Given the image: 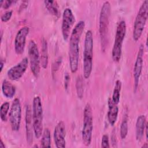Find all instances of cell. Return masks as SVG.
Here are the masks:
<instances>
[{"label": "cell", "instance_id": "6da1fadb", "mask_svg": "<svg viewBox=\"0 0 148 148\" xmlns=\"http://www.w3.org/2000/svg\"><path fill=\"white\" fill-rule=\"evenodd\" d=\"M84 27V21L81 20L79 21L72 29L69 36L68 55L69 67L72 73L76 72L78 69L79 59V43Z\"/></svg>", "mask_w": 148, "mask_h": 148}, {"label": "cell", "instance_id": "3957f363", "mask_svg": "<svg viewBox=\"0 0 148 148\" xmlns=\"http://www.w3.org/2000/svg\"><path fill=\"white\" fill-rule=\"evenodd\" d=\"M94 39L92 32L88 30L84 38L83 50V76L85 79H88L92 69Z\"/></svg>", "mask_w": 148, "mask_h": 148}, {"label": "cell", "instance_id": "2e32d148", "mask_svg": "<svg viewBox=\"0 0 148 148\" xmlns=\"http://www.w3.org/2000/svg\"><path fill=\"white\" fill-rule=\"evenodd\" d=\"M119 113V108L117 104L113 102L111 98L108 101V112L107 114L108 120L110 125L113 126L116 123Z\"/></svg>", "mask_w": 148, "mask_h": 148}, {"label": "cell", "instance_id": "8992f818", "mask_svg": "<svg viewBox=\"0 0 148 148\" xmlns=\"http://www.w3.org/2000/svg\"><path fill=\"white\" fill-rule=\"evenodd\" d=\"M148 16V1L145 0L141 5L136 16L132 32L133 39L138 41L143 33Z\"/></svg>", "mask_w": 148, "mask_h": 148}, {"label": "cell", "instance_id": "ac0fdd59", "mask_svg": "<svg viewBox=\"0 0 148 148\" xmlns=\"http://www.w3.org/2000/svg\"><path fill=\"white\" fill-rule=\"evenodd\" d=\"M2 92L6 98H12L16 93V87L9 80L5 79L2 83Z\"/></svg>", "mask_w": 148, "mask_h": 148}, {"label": "cell", "instance_id": "7a4b0ae2", "mask_svg": "<svg viewBox=\"0 0 148 148\" xmlns=\"http://www.w3.org/2000/svg\"><path fill=\"white\" fill-rule=\"evenodd\" d=\"M110 14V4L105 1L101 9L99 17V33L101 40V50L105 51L108 43V32L109 17Z\"/></svg>", "mask_w": 148, "mask_h": 148}, {"label": "cell", "instance_id": "44dd1931", "mask_svg": "<svg viewBox=\"0 0 148 148\" xmlns=\"http://www.w3.org/2000/svg\"><path fill=\"white\" fill-rule=\"evenodd\" d=\"M121 86H122L121 82L120 80H117L115 83L114 88L112 96V101H113V103L116 104H118L120 101Z\"/></svg>", "mask_w": 148, "mask_h": 148}, {"label": "cell", "instance_id": "30bf717a", "mask_svg": "<svg viewBox=\"0 0 148 148\" xmlns=\"http://www.w3.org/2000/svg\"><path fill=\"white\" fill-rule=\"evenodd\" d=\"M75 22V17L71 9L65 8L62 13L61 31L64 40L66 41L71 35V30Z\"/></svg>", "mask_w": 148, "mask_h": 148}, {"label": "cell", "instance_id": "7402d4cb", "mask_svg": "<svg viewBox=\"0 0 148 148\" xmlns=\"http://www.w3.org/2000/svg\"><path fill=\"white\" fill-rule=\"evenodd\" d=\"M40 146L42 147H51V135L49 128L44 129L40 141Z\"/></svg>", "mask_w": 148, "mask_h": 148}, {"label": "cell", "instance_id": "f546056e", "mask_svg": "<svg viewBox=\"0 0 148 148\" xmlns=\"http://www.w3.org/2000/svg\"><path fill=\"white\" fill-rule=\"evenodd\" d=\"M64 87L65 88V89H67L68 88V86H69V80H70V76L69 75V74L68 73H66L65 75V77H64Z\"/></svg>", "mask_w": 148, "mask_h": 148}, {"label": "cell", "instance_id": "7c38bea8", "mask_svg": "<svg viewBox=\"0 0 148 148\" xmlns=\"http://www.w3.org/2000/svg\"><path fill=\"white\" fill-rule=\"evenodd\" d=\"M143 54H144V46L141 44L139 47L137 53L136 60L134 67V92H136L139 82V79L142 71L143 64Z\"/></svg>", "mask_w": 148, "mask_h": 148}, {"label": "cell", "instance_id": "836d02e7", "mask_svg": "<svg viewBox=\"0 0 148 148\" xmlns=\"http://www.w3.org/2000/svg\"><path fill=\"white\" fill-rule=\"evenodd\" d=\"M148 146H147V143H145V145H143L142 146V147H147Z\"/></svg>", "mask_w": 148, "mask_h": 148}, {"label": "cell", "instance_id": "83f0119b", "mask_svg": "<svg viewBox=\"0 0 148 148\" xmlns=\"http://www.w3.org/2000/svg\"><path fill=\"white\" fill-rule=\"evenodd\" d=\"M16 1H13V0H6V1H1V6L4 9H8L13 3L16 2Z\"/></svg>", "mask_w": 148, "mask_h": 148}, {"label": "cell", "instance_id": "f1b7e54d", "mask_svg": "<svg viewBox=\"0 0 148 148\" xmlns=\"http://www.w3.org/2000/svg\"><path fill=\"white\" fill-rule=\"evenodd\" d=\"M61 61H62V60H61V58H58L55 62L53 64V68H52V73L54 75L56 72L57 71L60 65H61Z\"/></svg>", "mask_w": 148, "mask_h": 148}, {"label": "cell", "instance_id": "4316f807", "mask_svg": "<svg viewBox=\"0 0 148 148\" xmlns=\"http://www.w3.org/2000/svg\"><path fill=\"white\" fill-rule=\"evenodd\" d=\"M12 14H13L12 10H8V11L6 12L1 16V21L2 22H5V23L8 21L11 18Z\"/></svg>", "mask_w": 148, "mask_h": 148}, {"label": "cell", "instance_id": "5bb4252c", "mask_svg": "<svg viewBox=\"0 0 148 148\" xmlns=\"http://www.w3.org/2000/svg\"><path fill=\"white\" fill-rule=\"evenodd\" d=\"M53 136L55 145L57 147H65L66 127L65 123L62 121L58 122V123L56 126L54 131Z\"/></svg>", "mask_w": 148, "mask_h": 148}, {"label": "cell", "instance_id": "d6a6232c", "mask_svg": "<svg viewBox=\"0 0 148 148\" xmlns=\"http://www.w3.org/2000/svg\"><path fill=\"white\" fill-rule=\"evenodd\" d=\"M3 62L1 61V70H0V72H2V69H3Z\"/></svg>", "mask_w": 148, "mask_h": 148}, {"label": "cell", "instance_id": "277c9868", "mask_svg": "<svg viewBox=\"0 0 148 148\" xmlns=\"http://www.w3.org/2000/svg\"><path fill=\"white\" fill-rule=\"evenodd\" d=\"M32 121L33 129L35 137L39 139L43 132V108L41 99L36 96L32 102Z\"/></svg>", "mask_w": 148, "mask_h": 148}, {"label": "cell", "instance_id": "484cf974", "mask_svg": "<svg viewBox=\"0 0 148 148\" xmlns=\"http://www.w3.org/2000/svg\"><path fill=\"white\" fill-rule=\"evenodd\" d=\"M101 147H103V148H109V147H110L109 136L106 134H104L102 137Z\"/></svg>", "mask_w": 148, "mask_h": 148}, {"label": "cell", "instance_id": "8fae6325", "mask_svg": "<svg viewBox=\"0 0 148 148\" xmlns=\"http://www.w3.org/2000/svg\"><path fill=\"white\" fill-rule=\"evenodd\" d=\"M29 63L27 57L23 58L18 63L11 67L7 72L9 80L15 81L20 79L25 72Z\"/></svg>", "mask_w": 148, "mask_h": 148}, {"label": "cell", "instance_id": "9c48e42d", "mask_svg": "<svg viewBox=\"0 0 148 148\" xmlns=\"http://www.w3.org/2000/svg\"><path fill=\"white\" fill-rule=\"evenodd\" d=\"M9 116L12 130L14 131H18L21 120V106L19 99L15 98L13 100Z\"/></svg>", "mask_w": 148, "mask_h": 148}, {"label": "cell", "instance_id": "cb8c5ba5", "mask_svg": "<svg viewBox=\"0 0 148 148\" xmlns=\"http://www.w3.org/2000/svg\"><path fill=\"white\" fill-rule=\"evenodd\" d=\"M76 94L78 98L82 99L83 97V93H84L83 80L82 76H77L76 79Z\"/></svg>", "mask_w": 148, "mask_h": 148}, {"label": "cell", "instance_id": "4fadbf2b", "mask_svg": "<svg viewBox=\"0 0 148 148\" xmlns=\"http://www.w3.org/2000/svg\"><path fill=\"white\" fill-rule=\"evenodd\" d=\"M29 32V28L27 26L21 27L17 32L14 39V50L17 54L23 53L26 38Z\"/></svg>", "mask_w": 148, "mask_h": 148}, {"label": "cell", "instance_id": "d4e9b609", "mask_svg": "<svg viewBox=\"0 0 148 148\" xmlns=\"http://www.w3.org/2000/svg\"><path fill=\"white\" fill-rule=\"evenodd\" d=\"M10 103L8 102H3L0 108V118L2 121L7 120V115L9 110Z\"/></svg>", "mask_w": 148, "mask_h": 148}, {"label": "cell", "instance_id": "603a6c76", "mask_svg": "<svg viewBox=\"0 0 148 148\" xmlns=\"http://www.w3.org/2000/svg\"><path fill=\"white\" fill-rule=\"evenodd\" d=\"M128 116L125 114L124 116L123 120L121 121L120 127V135L122 139H125L128 134Z\"/></svg>", "mask_w": 148, "mask_h": 148}, {"label": "cell", "instance_id": "e0dca14e", "mask_svg": "<svg viewBox=\"0 0 148 148\" xmlns=\"http://www.w3.org/2000/svg\"><path fill=\"white\" fill-rule=\"evenodd\" d=\"M146 125V121L145 116L143 114L139 116L136 119L135 125L136 139L139 142H140L143 137Z\"/></svg>", "mask_w": 148, "mask_h": 148}, {"label": "cell", "instance_id": "ba28073f", "mask_svg": "<svg viewBox=\"0 0 148 148\" xmlns=\"http://www.w3.org/2000/svg\"><path fill=\"white\" fill-rule=\"evenodd\" d=\"M28 53L31 71L35 77H38L40 70V58L38 46L34 40L29 42Z\"/></svg>", "mask_w": 148, "mask_h": 148}, {"label": "cell", "instance_id": "52a82bcc", "mask_svg": "<svg viewBox=\"0 0 148 148\" xmlns=\"http://www.w3.org/2000/svg\"><path fill=\"white\" fill-rule=\"evenodd\" d=\"M93 130V118L92 109L90 103H87L83 111V124L82 131V138L84 145L88 146L91 142Z\"/></svg>", "mask_w": 148, "mask_h": 148}, {"label": "cell", "instance_id": "d6986e66", "mask_svg": "<svg viewBox=\"0 0 148 148\" xmlns=\"http://www.w3.org/2000/svg\"><path fill=\"white\" fill-rule=\"evenodd\" d=\"M44 4L48 12L55 17L58 18L60 16L59 5L56 1H44Z\"/></svg>", "mask_w": 148, "mask_h": 148}, {"label": "cell", "instance_id": "ffe728a7", "mask_svg": "<svg viewBox=\"0 0 148 148\" xmlns=\"http://www.w3.org/2000/svg\"><path fill=\"white\" fill-rule=\"evenodd\" d=\"M48 48L47 41L45 39L43 38L42 42L41 55H40V64L43 69H46L48 65Z\"/></svg>", "mask_w": 148, "mask_h": 148}, {"label": "cell", "instance_id": "1f68e13d", "mask_svg": "<svg viewBox=\"0 0 148 148\" xmlns=\"http://www.w3.org/2000/svg\"><path fill=\"white\" fill-rule=\"evenodd\" d=\"M5 146L3 144V142L2 141V140L1 139V141H0V148H5Z\"/></svg>", "mask_w": 148, "mask_h": 148}, {"label": "cell", "instance_id": "5b68a950", "mask_svg": "<svg viewBox=\"0 0 148 148\" xmlns=\"http://www.w3.org/2000/svg\"><path fill=\"white\" fill-rule=\"evenodd\" d=\"M127 31L126 23L121 20L117 24L114 41L112 51V57L114 62H119L121 57L122 47Z\"/></svg>", "mask_w": 148, "mask_h": 148}, {"label": "cell", "instance_id": "4dcf8cb0", "mask_svg": "<svg viewBox=\"0 0 148 148\" xmlns=\"http://www.w3.org/2000/svg\"><path fill=\"white\" fill-rule=\"evenodd\" d=\"M28 1H23L22 2V4H21V5H20V10H23L24 9L26 8L27 6H25V5H28Z\"/></svg>", "mask_w": 148, "mask_h": 148}, {"label": "cell", "instance_id": "9a60e30c", "mask_svg": "<svg viewBox=\"0 0 148 148\" xmlns=\"http://www.w3.org/2000/svg\"><path fill=\"white\" fill-rule=\"evenodd\" d=\"M25 133L27 142L28 145H31L32 143L33 134V121H32V113L31 106L27 104L25 106Z\"/></svg>", "mask_w": 148, "mask_h": 148}]
</instances>
